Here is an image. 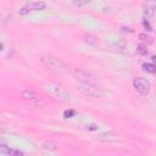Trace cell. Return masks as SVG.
I'll list each match as a JSON object with an SVG mask.
<instances>
[{
	"label": "cell",
	"instance_id": "1",
	"mask_svg": "<svg viewBox=\"0 0 156 156\" xmlns=\"http://www.w3.org/2000/svg\"><path fill=\"white\" fill-rule=\"evenodd\" d=\"M44 90L46 91V94H49L54 100L58 101V102H67L69 101V93L61 85L57 83H45L44 84Z\"/></svg>",
	"mask_w": 156,
	"mask_h": 156
},
{
	"label": "cell",
	"instance_id": "2",
	"mask_svg": "<svg viewBox=\"0 0 156 156\" xmlns=\"http://www.w3.org/2000/svg\"><path fill=\"white\" fill-rule=\"evenodd\" d=\"M40 61L41 63L50 71L55 72V73H63L66 71V66L56 57L50 56V55H41L40 56Z\"/></svg>",
	"mask_w": 156,
	"mask_h": 156
},
{
	"label": "cell",
	"instance_id": "3",
	"mask_svg": "<svg viewBox=\"0 0 156 156\" xmlns=\"http://www.w3.org/2000/svg\"><path fill=\"white\" fill-rule=\"evenodd\" d=\"M78 90L90 98H101L104 95V91L101 88H99L95 83H87V82H79L78 83Z\"/></svg>",
	"mask_w": 156,
	"mask_h": 156
},
{
	"label": "cell",
	"instance_id": "4",
	"mask_svg": "<svg viewBox=\"0 0 156 156\" xmlns=\"http://www.w3.org/2000/svg\"><path fill=\"white\" fill-rule=\"evenodd\" d=\"M133 87H134L135 91L139 93V94L143 95V96L147 95L149 91H150V82H149L147 79L143 78V77H136V78H134V80H133Z\"/></svg>",
	"mask_w": 156,
	"mask_h": 156
},
{
	"label": "cell",
	"instance_id": "5",
	"mask_svg": "<svg viewBox=\"0 0 156 156\" xmlns=\"http://www.w3.org/2000/svg\"><path fill=\"white\" fill-rule=\"evenodd\" d=\"M46 7V4L44 1H34V2H29L24 6L21 7L20 10V15H27L29 12H33V11H43L45 10Z\"/></svg>",
	"mask_w": 156,
	"mask_h": 156
},
{
	"label": "cell",
	"instance_id": "6",
	"mask_svg": "<svg viewBox=\"0 0 156 156\" xmlns=\"http://www.w3.org/2000/svg\"><path fill=\"white\" fill-rule=\"evenodd\" d=\"M74 77L79 80V82H87V83H96V77L93 76L91 73L87 72V71H82V69H74L73 71Z\"/></svg>",
	"mask_w": 156,
	"mask_h": 156
},
{
	"label": "cell",
	"instance_id": "7",
	"mask_svg": "<svg viewBox=\"0 0 156 156\" xmlns=\"http://www.w3.org/2000/svg\"><path fill=\"white\" fill-rule=\"evenodd\" d=\"M96 140L101 141V143H117L119 141V136L118 134L113 133V132H104L96 135Z\"/></svg>",
	"mask_w": 156,
	"mask_h": 156
},
{
	"label": "cell",
	"instance_id": "8",
	"mask_svg": "<svg viewBox=\"0 0 156 156\" xmlns=\"http://www.w3.org/2000/svg\"><path fill=\"white\" fill-rule=\"evenodd\" d=\"M155 10H156V0H146V2H145V10H144L145 17L146 16L147 17L151 16Z\"/></svg>",
	"mask_w": 156,
	"mask_h": 156
},
{
	"label": "cell",
	"instance_id": "9",
	"mask_svg": "<svg viewBox=\"0 0 156 156\" xmlns=\"http://www.w3.org/2000/svg\"><path fill=\"white\" fill-rule=\"evenodd\" d=\"M83 41H84L85 44L90 45V46H94V48L99 46V39H98L96 37L91 35V34H85V35H83Z\"/></svg>",
	"mask_w": 156,
	"mask_h": 156
},
{
	"label": "cell",
	"instance_id": "10",
	"mask_svg": "<svg viewBox=\"0 0 156 156\" xmlns=\"http://www.w3.org/2000/svg\"><path fill=\"white\" fill-rule=\"evenodd\" d=\"M41 146H43L45 150H56V149L58 147V144H57V141H55V140H45V141L41 144Z\"/></svg>",
	"mask_w": 156,
	"mask_h": 156
},
{
	"label": "cell",
	"instance_id": "11",
	"mask_svg": "<svg viewBox=\"0 0 156 156\" xmlns=\"http://www.w3.org/2000/svg\"><path fill=\"white\" fill-rule=\"evenodd\" d=\"M22 98H24L27 100H34V99H38V95H37V93H34L32 90H23Z\"/></svg>",
	"mask_w": 156,
	"mask_h": 156
},
{
	"label": "cell",
	"instance_id": "12",
	"mask_svg": "<svg viewBox=\"0 0 156 156\" xmlns=\"http://www.w3.org/2000/svg\"><path fill=\"white\" fill-rule=\"evenodd\" d=\"M143 69L147 73H155L156 72V65L155 63H144Z\"/></svg>",
	"mask_w": 156,
	"mask_h": 156
},
{
	"label": "cell",
	"instance_id": "13",
	"mask_svg": "<svg viewBox=\"0 0 156 156\" xmlns=\"http://www.w3.org/2000/svg\"><path fill=\"white\" fill-rule=\"evenodd\" d=\"M73 5L74 6H78V7H82V6H85L91 2V0H72Z\"/></svg>",
	"mask_w": 156,
	"mask_h": 156
},
{
	"label": "cell",
	"instance_id": "14",
	"mask_svg": "<svg viewBox=\"0 0 156 156\" xmlns=\"http://www.w3.org/2000/svg\"><path fill=\"white\" fill-rule=\"evenodd\" d=\"M136 52H138L139 55H146V54H147V46H146L145 44H140V45H138V48H136Z\"/></svg>",
	"mask_w": 156,
	"mask_h": 156
},
{
	"label": "cell",
	"instance_id": "15",
	"mask_svg": "<svg viewBox=\"0 0 156 156\" xmlns=\"http://www.w3.org/2000/svg\"><path fill=\"white\" fill-rule=\"evenodd\" d=\"M10 150H11L10 146H6V145L0 146V154L4 155V156H10Z\"/></svg>",
	"mask_w": 156,
	"mask_h": 156
},
{
	"label": "cell",
	"instance_id": "16",
	"mask_svg": "<svg viewBox=\"0 0 156 156\" xmlns=\"http://www.w3.org/2000/svg\"><path fill=\"white\" fill-rule=\"evenodd\" d=\"M139 38H140V40H141V41H144V43H152V40H151V38H150L149 35H146V34H144V33H141V34H139Z\"/></svg>",
	"mask_w": 156,
	"mask_h": 156
},
{
	"label": "cell",
	"instance_id": "17",
	"mask_svg": "<svg viewBox=\"0 0 156 156\" xmlns=\"http://www.w3.org/2000/svg\"><path fill=\"white\" fill-rule=\"evenodd\" d=\"M73 115H74V111H73V110H66V111L63 112V117H65V118H71Z\"/></svg>",
	"mask_w": 156,
	"mask_h": 156
},
{
	"label": "cell",
	"instance_id": "18",
	"mask_svg": "<svg viewBox=\"0 0 156 156\" xmlns=\"http://www.w3.org/2000/svg\"><path fill=\"white\" fill-rule=\"evenodd\" d=\"M87 129H88V130H96V129H98V126H95V124H89V126H87Z\"/></svg>",
	"mask_w": 156,
	"mask_h": 156
},
{
	"label": "cell",
	"instance_id": "19",
	"mask_svg": "<svg viewBox=\"0 0 156 156\" xmlns=\"http://www.w3.org/2000/svg\"><path fill=\"white\" fill-rule=\"evenodd\" d=\"M144 27H145V28H146V29H147V30H152V28H151V26H150V24H149V22H147V21H146V20H145V21H144Z\"/></svg>",
	"mask_w": 156,
	"mask_h": 156
},
{
	"label": "cell",
	"instance_id": "20",
	"mask_svg": "<svg viewBox=\"0 0 156 156\" xmlns=\"http://www.w3.org/2000/svg\"><path fill=\"white\" fill-rule=\"evenodd\" d=\"M151 60H152V62L156 65V55H155V56H152V58H151Z\"/></svg>",
	"mask_w": 156,
	"mask_h": 156
}]
</instances>
